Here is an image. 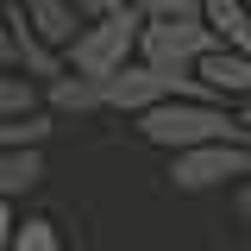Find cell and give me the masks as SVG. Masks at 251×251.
<instances>
[{"label": "cell", "mask_w": 251, "mask_h": 251, "mask_svg": "<svg viewBox=\"0 0 251 251\" xmlns=\"http://www.w3.org/2000/svg\"><path fill=\"white\" fill-rule=\"evenodd\" d=\"M138 138L157 145L170 157H188V151H207V145H245L239 132V113L220 107V100H170L138 120Z\"/></svg>", "instance_id": "cell-1"}, {"label": "cell", "mask_w": 251, "mask_h": 251, "mask_svg": "<svg viewBox=\"0 0 251 251\" xmlns=\"http://www.w3.org/2000/svg\"><path fill=\"white\" fill-rule=\"evenodd\" d=\"M138 38H145V13H138V6H126V13L100 19V25H82V38L63 50V63H69V75L113 82L120 69L138 63Z\"/></svg>", "instance_id": "cell-2"}, {"label": "cell", "mask_w": 251, "mask_h": 251, "mask_svg": "<svg viewBox=\"0 0 251 251\" xmlns=\"http://www.w3.org/2000/svg\"><path fill=\"white\" fill-rule=\"evenodd\" d=\"M214 50L220 38L201 19H145V38H138V63H151L163 75H195Z\"/></svg>", "instance_id": "cell-3"}, {"label": "cell", "mask_w": 251, "mask_h": 251, "mask_svg": "<svg viewBox=\"0 0 251 251\" xmlns=\"http://www.w3.org/2000/svg\"><path fill=\"white\" fill-rule=\"evenodd\" d=\"M251 182V145H207V151L170 157V188L176 195H207V188Z\"/></svg>", "instance_id": "cell-4"}, {"label": "cell", "mask_w": 251, "mask_h": 251, "mask_svg": "<svg viewBox=\"0 0 251 251\" xmlns=\"http://www.w3.org/2000/svg\"><path fill=\"white\" fill-rule=\"evenodd\" d=\"M31 38H44L50 50H69L75 38H82V13H75V0H13L6 6Z\"/></svg>", "instance_id": "cell-5"}, {"label": "cell", "mask_w": 251, "mask_h": 251, "mask_svg": "<svg viewBox=\"0 0 251 251\" xmlns=\"http://www.w3.org/2000/svg\"><path fill=\"white\" fill-rule=\"evenodd\" d=\"M44 113H50V120H88V113H107V82L57 75V82L44 88Z\"/></svg>", "instance_id": "cell-6"}, {"label": "cell", "mask_w": 251, "mask_h": 251, "mask_svg": "<svg viewBox=\"0 0 251 251\" xmlns=\"http://www.w3.org/2000/svg\"><path fill=\"white\" fill-rule=\"evenodd\" d=\"M195 75H201V82H207V94H214V100H226L232 113L251 100V57H239V50H214Z\"/></svg>", "instance_id": "cell-7"}, {"label": "cell", "mask_w": 251, "mask_h": 251, "mask_svg": "<svg viewBox=\"0 0 251 251\" xmlns=\"http://www.w3.org/2000/svg\"><path fill=\"white\" fill-rule=\"evenodd\" d=\"M201 25L220 38V50L251 57V6L245 0H207V6H201Z\"/></svg>", "instance_id": "cell-8"}, {"label": "cell", "mask_w": 251, "mask_h": 251, "mask_svg": "<svg viewBox=\"0 0 251 251\" xmlns=\"http://www.w3.org/2000/svg\"><path fill=\"white\" fill-rule=\"evenodd\" d=\"M44 182V151H0V201H19Z\"/></svg>", "instance_id": "cell-9"}, {"label": "cell", "mask_w": 251, "mask_h": 251, "mask_svg": "<svg viewBox=\"0 0 251 251\" xmlns=\"http://www.w3.org/2000/svg\"><path fill=\"white\" fill-rule=\"evenodd\" d=\"M57 120L50 113H31V120H0V151H44Z\"/></svg>", "instance_id": "cell-10"}, {"label": "cell", "mask_w": 251, "mask_h": 251, "mask_svg": "<svg viewBox=\"0 0 251 251\" xmlns=\"http://www.w3.org/2000/svg\"><path fill=\"white\" fill-rule=\"evenodd\" d=\"M13 251H63V232H57V220H44V214H25V220H19V239H13Z\"/></svg>", "instance_id": "cell-11"}, {"label": "cell", "mask_w": 251, "mask_h": 251, "mask_svg": "<svg viewBox=\"0 0 251 251\" xmlns=\"http://www.w3.org/2000/svg\"><path fill=\"white\" fill-rule=\"evenodd\" d=\"M201 6L207 0H138L145 19H201Z\"/></svg>", "instance_id": "cell-12"}, {"label": "cell", "mask_w": 251, "mask_h": 251, "mask_svg": "<svg viewBox=\"0 0 251 251\" xmlns=\"http://www.w3.org/2000/svg\"><path fill=\"white\" fill-rule=\"evenodd\" d=\"M132 0H75V13H82V25H100V19H113V13H126Z\"/></svg>", "instance_id": "cell-13"}, {"label": "cell", "mask_w": 251, "mask_h": 251, "mask_svg": "<svg viewBox=\"0 0 251 251\" xmlns=\"http://www.w3.org/2000/svg\"><path fill=\"white\" fill-rule=\"evenodd\" d=\"M0 69L19 75V38H13V19H6V13H0Z\"/></svg>", "instance_id": "cell-14"}, {"label": "cell", "mask_w": 251, "mask_h": 251, "mask_svg": "<svg viewBox=\"0 0 251 251\" xmlns=\"http://www.w3.org/2000/svg\"><path fill=\"white\" fill-rule=\"evenodd\" d=\"M19 239V214H13V201H0V251H13Z\"/></svg>", "instance_id": "cell-15"}, {"label": "cell", "mask_w": 251, "mask_h": 251, "mask_svg": "<svg viewBox=\"0 0 251 251\" xmlns=\"http://www.w3.org/2000/svg\"><path fill=\"white\" fill-rule=\"evenodd\" d=\"M232 207H239V220L251 226V182H239V188H232Z\"/></svg>", "instance_id": "cell-16"}, {"label": "cell", "mask_w": 251, "mask_h": 251, "mask_svg": "<svg viewBox=\"0 0 251 251\" xmlns=\"http://www.w3.org/2000/svg\"><path fill=\"white\" fill-rule=\"evenodd\" d=\"M239 132H245V145H251V100L239 107Z\"/></svg>", "instance_id": "cell-17"}, {"label": "cell", "mask_w": 251, "mask_h": 251, "mask_svg": "<svg viewBox=\"0 0 251 251\" xmlns=\"http://www.w3.org/2000/svg\"><path fill=\"white\" fill-rule=\"evenodd\" d=\"M6 6H13V0H0V13H6Z\"/></svg>", "instance_id": "cell-18"}, {"label": "cell", "mask_w": 251, "mask_h": 251, "mask_svg": "<svg viewBox=\"0 0 251 251\" xmlns=\"http://www.w3.org/2000/svg\"><path fill=\"white\" fill-rule=\"evenodd\" d=\"M245 6H251V0H245Z\"/></svg>", "instance_id": "cell-19"}]
</instances>
